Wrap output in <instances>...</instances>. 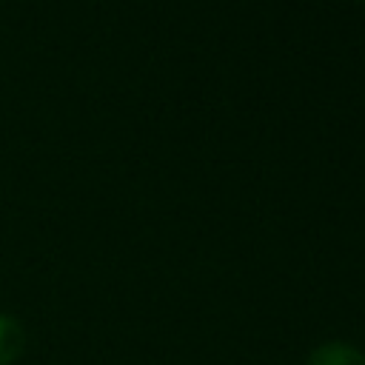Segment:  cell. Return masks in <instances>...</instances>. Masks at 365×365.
<instances>
[{"mask_svg": "<svg viewBox=\"0 0 365 365\" xmlns=\"http://www.w3.org/2000/svg\"><path fill=\"white\" fill-rule=\"evenodd\" d=\"M308 365H365V354L348 342H325L311 351Z\"/></svg>", "mask_w": 365, "mask_h": 365, "instance_id": "1", "label": "cell"}, {"mask_svg": "<svg viewBox=\"0 0 365 365\" xmlns=\"http://www.w3.org/2000/svg\"><path fill=\"white\" fill-rule=\"evenodd\" d=\"M20 351H23V328L11 317L0 314V365H9Z\"/></svg>", "mask_w": 365, "mask_h": 365, "instance_id": "2", "label": "cell"}]
</instances>
